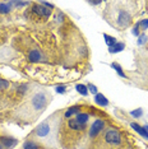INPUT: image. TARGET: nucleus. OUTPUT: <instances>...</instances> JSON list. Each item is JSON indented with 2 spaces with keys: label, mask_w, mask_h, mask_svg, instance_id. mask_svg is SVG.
I'll return each instance as SVG.
<instances>
[{
  "label": "nucleus",
  "mask_w": 148,
  "mask_h": 149,
  "mask_svg": "<svg viewBox=\"0 0 148 149\" xmlns=\"http://www.w3.org/2000/svg\"><path fill=\"white\" fill-rule=\"evenodd\" d=\"M124 49H125V43H123V42H116L112 47H110V49H109V52H111V54H116V52L123 51Z\"/></svg>",
  "instance_id": "ddd939ff"
},
{
  "label": "nucleus",
  "mask_w": 148,
  "mask_h": 149,
  "mask_svg": "<svg viewBox=\"0 0 148 149\" xmlns=\"http://www.w3.org/2000/svg\"><path fill=\"white\" fill-rule=\"evenodd\" d=\"M12 3H13V5H17V6H26L29 4L28 1H12Z\"/></svg>",
  "instance_id": "b1692460"
},
{
  "label": "nucleus",
  "mask_w": 148,
  "mask_h": 149,
  "mask_svg": "<svg viewBox=\"0 0 148 149\" xmlns=\"http://www.w3.org/2000/svg\"><path fill=\"white\" fill-rule=\"evenodd\" d=\"M32 13H35L38 17H42V18H49L51 15V9L38 3V4H35L32 6Z\"/></svg>",
  "instance_id": "7ed1b4c3"
},
{
  "label": "nucleus",
  "mask_w": 148,
  "mask_h": 149,
  "mask_svg": "<svg viewBox=\"0 0 148 149\" xmlns=\"http://www.w3.org/2000/svg\"><path fill=\"white\" fill-rule=\"evenodd\" d=\"M50 133H51V126H50L49 123H43L41 125H38L37 129L35 130V134L37 135V136H40V138L47 136Z\"/></svg>",
  "instance_id": "423d86ee"
},
{
  "label": "nucleus",
  "mask_w": 148,
  "mask_h": 149,
  "mask_svg": "<svg viewBox=\"0 0 148 149\" xmlns=\"http://www.w3.org/2000/svg\"><path fill=\"white\" fill-rule=\"evenodd\" d=\"M130 21H132V17L126 10H120L119 14L116 15V24L120 27H126L129 26Z\"/></svg>",
  "instance_id": "20e7f679"
},
{
  "label": "nucleus",
  "mask_w": 148,
  "mask_h": 149,
  "mask_svg": "<svg viewBox=\"0 0 148 149\" xmlns=\"http://www.w3.org/2000/svg\"><path fill=\"white\" fill-rule=\"evenodd\" d=\"M75 89L78 91V93L82 94V96H87V94H88V88H87V86H84V84H77Z\"/></svg>",
  "instance_id": "dca6fc26"
},
{
  "label": "nucleus",
  "mask_w": 148,
  "mask_h": 149,
  "mask_svg": "<svg viewBox=\"0 0 148 149\" xmlns=\"http://www.w3.org/2000/svg\"><path fill=\"white\" fill-rule=\"evenodd\" d=\"M103 38H105V42H106V45L109 46V49H110V47H112V46H114V45H115V43L117 42L115 37L109 36V35H106V33H105V35H103Z\"/></svg>",
  "instance_id": "2eb2a0df"
},
{
  "label": "nucleus",
  "mask_w": 148,
  "mask_h": 149,
  "mask_svg": "<svg viewBox=\"0 0 148 149\" xmlns=\"http://www.w3.org/2000/svg\"><path fill=\"white\" fill-rule=\"evenodd\" d=\"M0 149H3V147H1V145H0Z\"/></svg>",
  "instance_id": "7c9ffc66"
},
{
  "label": "nucleus",
  "mask_w": 148,
  "mask_h": 149,
  "mask_svg": "<svg viewBox=\"0 0 148 149\" xmlns=\"http://www.w3.org/2000/svg\"><path fill=\"white\" fill-rule=\"evenodd\" d=\"M87 88H88V92L93 93V94H97V87L93 86L92 83H88V84H87Z\"/></svg>",
  "instance_id": "412c9836"
},
{
  "label": "nucleus",
  "mask_w": 148,
  "mask_h": 149,
  "mask_svg": "<svg viewBox=\"0 0 148 149\" xmlns=\"http://www.w3.org/2000/svg\"><path fill=\"white\" fill-rule=\"evenodd\" d=\"M77 121H78L79 124H82V125H87V123H88V120H89V115L88 113H84V112H78L77 113V116L74 117Z\"/></svg>",
  "instance_id": "f8f14e48"
},
{
  "label": "nucleus",
  "mask_w": 148,
  "mask_h": 149,
  "mask_svg": "<svg viewBox=\"0 0 148 149\" xmlns=\"http://www.w3.org/2000/svg\"><path fill=\"white\" fill-rule=\"evenodd\" d=\"M49 97L46 92H37L33 94L32 98L29 100V111L31 112H36V116L40 115V112L46 107V104L49 102Z\"/></svg>",
  "instance_id": "f257e3e1"
},
{
  "label": "nucleus",
  "mask_w": 148,
  "mask_h": 149,
  "mask_svg": "<svg viewBox=\"0 0 148 149\" xmlns=\"http://www.w3.org/2000/svg\"><path fill=\"white\" fill-rule=\"evenodd\" d=\"M144 129H146V131H147V133H148V125H146V126H143Z\"/></svg>",
  "instance_id": "c756f323"
},
{
  "label": "nucleus",
  "mask_w": 148,
  "mask_h": 149,
  "mask_svg": "<svg viewBox=\"0 0 148 149\" xmlns=\"http://www.w3.org/2000/svg\"><path fill=\"white\" fill-rule=\"evenodd\" d=\"M79 110H80V107H79V106L70 107L69 110L65 112V115H64V116H65V117H70V116H72V115H74V113H78V111H79Z\"/></svg>",
  "instance_id": "6ab92c4d"
},
{
  "label": "nucleus",
  "mask_w": 148,
  "mask_h": 149,
  "mask_svg": "<svg viewBox=\"0 0 148 149\" xmlns=\"http://www.w3.org/2000/svg\"><path fill=\"white\" fill-rule=\"evenodd\" d=\"M89 4L91 5H100L101 1H89Z\"/></svg>",
  "instance_id": "c85d7f7f"
},
{
  "label": "nucleus",
  "mask_w": 148,
  "mask_h": 149,
  "mask_svg": "<svg viewBox=\"0 0 148 149\" xmlns=\"http://www.w3.org/2000/svg\"><path fill=\"white\" fill-rule=\"evenodd\" d=\"M9 87V83L6 80H0V91L1 89H5V88Z\"/></svg>",
  "instance_id": "393cba45"
},
{
  "label": "nucleus",
  "mask_w": 148,
  "mask_h": 149,
  "mask_svg": "<svg viewBox=\"0 0 148 149\" xmlns=\"http://www.w3.org/2000/svg\"><path fill=\"white\" fill-rule=\"evenodd\" d=\"M12 5L13 3L9 1V3H0V13L1 14H6L12 10Z\"/></svg>",
  "instance_id": "4468645a"
},
{
  "label": "nucleus",
  "mask_w": 148,
  "mask_h": 149,
  "mask_svg": "<svg viewBox=\"0 0 148 149\" xmlns=\"http://www.w3.org/2000/svg\"><path fill=\"white\" fill-rule=\"evenodd\" d=\"M130 126H132L139 135H142L143 138L148 139V133L146 131V129H144L143 126H140V125H138V124H135V123H132V124H130Z\"/></svg>",
  "instance_id": "9b49d317"
},
{
  "label": "nucleus",
  "mask_w": 148,
  "mask_h": 149,
  "mask_svg": "<svg viewBox=\"0 0 148 149\" xmlns=\"http://www.w3.org/2000/svg\"><path fill=\"white\" fill-rule=\"evenodd\" d=\"M28 59L29 61H42V60H45V57H43L42 52L40 51V50H31L28 54Z\"/></svg>",
  "instance_id": "0eeeda50"
},
{
  "label": "nucleus",
  "mask_w": 148,
  "mask_h": 149,
  "mask_svg": "<svg viewBox=\"0 0 148 149\" xmlns=\"http://www.w3.org/2000/svg\"><path fill=\"white\" fill-rule=\"evenodd\" d=\"M95 102L97 104H100V106H103V107L109 106V100H107V98L103 96V94H101V93H97L95 96Z\"/></svg>",
  "instance_id": "1a4fd4ad"
},
{
  "label": "nucleus",
  "mask_w": 148,
  "mask_h": 149,
  "mask_svg": "<svg viewBox=\"0 0 148 149\" xmlns=\"http://www.w3.org/2000/svg\"><path fill=\"white\" fill-rule=\"evenodd\" d=\"M132 33L134 36H139V24H137L135 27L133 28V31H132Z\"/></svg>",
  "instance_id": "bb28decb"
},
{
  "label": "nucleus",
  "mask_w": 148,
  "mask_h": 149,
  "mask_svg": "<svg viewBox=\"0 0 148 149\" xmlns=\"http://www.w3.org/2000/svg\"><path fill=\"white\" fill-rule=\"evenodd\" d=\"M146 41H147V36L146 35H140L139 36V40H138V43H139V45H143Z\"/></svg>",
  "instance_id": "a878e982"
},
{
  "label": "nucleus",
  "mask_w": 148,
  "mask_h": 149,
  "mask_svg": "<svg viewBox=\"0 0 148 149\" xmlns=\"http://www.w3.org/2000/svg\"><path fill=\"white\" fill-rule=\"evenodd\" d=\"M138 24H139V27H142V29H147L148 28V19H144V21L138 23Z\"/></svg>",
  "instance_id": "5701e85b"
},
{
  "label": "nucleus",
  "mask_w": 148,
  "mask_h": 149,
  "mask_svg": "<svg viewBox=\"0 0 148 149\" xmlns=\"http://www.w3.org/2000/svg\"><path fill=\"white\" fill-rule=\"evenodd\" d=\"M103 127H105V121L98 118V120H96L95 123L91 125V129H89V136L91 138H95L97 136L101 131L103 130Z\"/></svg>",
  "instance_id": "39448f33"
},
{
  "label": "nucleus",
  "mask_w": 148,
  "mask_h": 149,
  "mask_svg": "<svg viewBox=\"0 0 148 149\" xmlns=\"http://www.w3.org/2000/svg\"><path fill=\"white\" fill-rule=\"evenodd\" d=\"M55 91H56V93H59V94H63V93H65V91H66V87L65 86H58L55 88Z\"/></svg>",
  "instance_id": "4be33fe9"
},
{
  "label": "nucleus",
  "mask_w": 148,
  "mask_h": 149,
  "mask_svg": "<svg viewBox=\"0 0 148 149\" xmlns=\"http://www.w3.org/2000/svg\"><path fill=\"white\" fill-rule=\"evenodd\" d=\"M5 52H6L5 49H0V61H1L3 59H5Z\"/></svg>",
  "instance_id": "cd10ccee"
},
{
  "label": "nucleus",
  "mask_w": 148,
  "mask_h": 149,
  "mask_svg": "<svg viewBox=\"0 0 148 149\" xmlns=\"http://www.w3.org/2000/svg\"><path fill=\"white\" fill-rule=\"evenodd\" d=\"M105 140L111 145H119L121 143V136L116 129H109L105 134Z\"/></svg>",
  "instance_id": "f03ea898"
},
{
  "label": "nucleus",
  "mask_w": 148,
  "mask_h": 149,
  "mask_svg": "<svg viewBox=\"0 0 148 149\" xmlns=\"http://www.w3.org/2000/svg\"><path fill=\"white\" fill-rule=\"evenodd\" d=\"M68 126L72 129V130H74V131H83L86 129V125L79 124L75 118H69V120H68Z\"/></svg>",
  "instance_id": "6e6552de"
},
{
  "label": "nucleus",
  "mask_w": 148,
  "mask_h": 149,
  "mask_svg": "<svg viewBox=\"0 0 148 149\" xmlns=\"http://www.w3.org/2000/svg\"><path fill=\"white\" fill-rule=\"evenodd\" d=\"M111 66H112V69H115V70H116V73L119 74V77H121V78H126L125 73L123 72V68L120 66L117 63H112V64H111Z\"/></svg>",
  "instance_id": "f3484780"
},
{
  "label": "nucleus",
  "mask_w": 148,
  "mask_h": 149,
  "mask_svg": "<svg viewBox=\"0 0 148 149\" xmlns=\"http://www.w3.org/2000/svg\"><path fill=\"white\" fill-rule=\"evenodd\" d=\"M130 115H132L133 117H135V118H139V117L143 116V110H142V108H137V110L132 111V112H130Z\"/></svg>",
  "instance_id": "aec40b11"
},
{
  "label": "nucleus",
  "mask_w": 148,
  "mask_h": 149,
  "mask_svg": "<svg viewBox=\"0 0 148 149\" xmlns=\"http://www.w3.org/2000/svg\"><path fill=\"white\" fill-rule=\"evenodd\" d=\"M0 141H1V144L4 145V147H6V148H10V147H13V145L17 144L15 139L9 138V136H1L0 138Z\"/></svg>",
  "instance_id": "9d476101"
},
{
  "label": "nucleus",
  "mask_w": 148,
  "mask_h": 149,
  "mask_svg": "<svg viewBox=\"0 0 148 149\" xmlns=\"http://www.w3.org/2000/svg\"><path fill=\"white\" fill-rule=\"evenodd\" d=\"M23 149H38V145L32 140H27L26 143L23 144Z\"/></svg>",
  "instance_id": "a211bd4d"
}]
</instances>
